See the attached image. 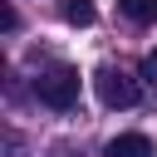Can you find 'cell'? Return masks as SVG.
Masks as SVG:
<instances>
[{
  "label": "cell",
  "instance_id": "obj_2",
  "mask_svg": "<svg viewBox=\"0 0 157 157\" xmlns=\"http://www.w3.org/2000/svg\"><path fill=\"white\" fill-rule=\"evenodd\" d=\"M93 88H98V103H103V108H132V103L142 98V83H137L128 69H113V64H103V69L93 74Z\"/></svg>",
  "mask_w": 157,
  "mask_h": 157
},
{
  "label": "cell",
  "instance_id": "obj_1",
  "mask_svg": "<svg viewBox=\"0 0 157 157\" xmlns=\"http://www.w3.org/2000/svg\"><path fill=\"white\" fill-rule=\"evenodd\" d=\"M34 98L44 103V108H74L78 103V69H69V64H49V69H39L34 74Z\"/></svg>",
  "mask_w": 157,
  "mask_h": 157
},
{
  "label": "cell",
  "instance_id": "obj_3",
  "mask_svg": "<svg viewBox=\"0 0 157 157\" xmlns=\"http://www.w3.org/2000/svg\"><path fill=\"white\" fill-rule=\"evenodd\" d=\"M108 157H157V152H152V137L147 132H118L108 142Z\"/></svg>",
  "mask_w": 157,
  "mask_h": 157
},
{
  "label": "cell",
  "instance_id": "obj_4",
  "mask_svg": "<svg viewBox=\"0 0 157 157\" xmlns=\"http://www.w3.org/2000/svg\"><path fill=\"white\" fill-rule=\"evenodd\" d=\"M118 10L132 25H157V0H118Z\"/></svg>",
  "mask_w": 157,
  "mask_h": 157
},
{
  "label": "cell",
  "instance_id": "obj_5",
  "mask_svg": "<svg viewBox=\"0 0 157 157\" xmlns=\"http://www.w3.org/2000/svg\"><path fill=\"white\" fill-rule=\"evenodd\" d=\"M64 20L78 25V29H88V25L98 20V10H93V0H64Z\"/></svg>",
  "mask_w": 157,
  "mask_h": 157
},
{
  "label": "cell",
  "instance_id": "obj_6",
  "mask_svg": "<svg viewBox=\"0 0 157 157\" xmlns=\"http://www.w3.org/2000/svg\"><path fill=\"white\" fill-rule=\"evenodd\" d=\"M142 78L157 88V54H147V59H142Z\"/></svg>",
  "mask_w": 157,
  "mask_h": 157
}]
</instances>
